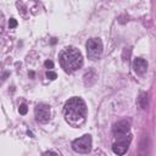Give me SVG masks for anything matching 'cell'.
<instances>
[{
	"mask_svg": "<svg viewBox=\"0 0 156 156\" xmlns=\"http://www.w3.org/2000/svg\"><path fill=\"white\" fill-rule=\"evenodd\" d=\"M87 105L83 99L73 96L66 101L63 106V116L72 127H79L84 123L87 117Z\"/></svg>",
	"mask_w": 156,
	"mask_h": 156,
	"instance_id": "obj_1",
	"label": "cell"
},
{
	"mask_svg": "<svg viewBox=\"0 0 156 156\" xmlns=\"http://www.w3.org/2000/svg\"><path fill=\"white\" fill-rule=\"evenodd\" d=\"M58 61L61 67L65 72L72 73L77 69H79L83 66V56L78 49L74 46H67L65 48L58 56Z\"/></svg>",
	"mask_w": 156,
	"mask_h": 156,
	"instance_id": "obj_2",
	"label": "cell"
},
{
	"mask_svg": "<svg viewBox=\"0 0 156 156\" xmlns=\"http://www.w3.org/2000/svg\"><path fill=\"white\" fill-rule=\"evenodd\" d=\"M87 55L90 60H98L102 54V41L100 38H90L87 44Z\"/></svg>",
	"mask_w": 156,
	"mask_h": 156,
	"instance_id": "obj_3",
	"label": "cell"
},
{
	"mask_svg": "<svg viewBox=\"0 0 156 156\" xmlns=\"http://www.w3.org/2000/svg\"><path fill=\"white\" fill-rule=\"evenodd\" d=\"M27 110H28V108H27V106H26L24 104L20 106V113H21V115H26V113H27Z\"/></svg>",
	"mask_w": 156,
	"mask_h": 156,
	"instance_id": "obj_11",
	"label": "cell"
},
{
	"mask_svg": "<svg viewBox=\"0 0 156 156\" xmlns=\"http://www.w3.org/2000/svg\"><path fill=\"white\" fill-rule=\"evenodd\" d=\"M133 68L138 74H144L147 69V62L141 57H136L133 61Z\"/></svg>",
	"mask_w": 156,
	"mask_h": 156,
	"instance_id": "obj_8",
	"label": "cell"
},
{
	"mask_svg": "<svg viewBox=\"0 0 156 156\" xmlns=\"http://www.w3.org/2000/svg\"><path fill=\"white\" fill-rule=\"evenodd\" d=\"M46 77L49 78V79H51V80H54L56 77H57V74L55 73V72H52V71H49L48 73H46Z\"/></svg>",
	"mask_w": 156,
	"mask_h": 156,
	"instance_id": "obj_10",
	"label": "cell"
},
{
	"mask_svg": "<svg viewBox=\"0 0 156 156\" xmlns=\"http://www.w3.org/2000/svg\"><path fill=\"white\" fill-rule=\"evenodd\" d=\"M9 26H10V28H15V27L17 26L16 20H15V18H11V20H10V22H9Z\"/></svg>",
	"mask_w": 156,
	"mask_h": 156,
	"instance_id": "obj_12",
	"label": "cell"
},
{
	"mask_svg": "<svg viewBox=\"0 0 156 156\" xmlns=\"http://www.w3.org/2000/svg\"><path fill=\"white\" fill-rule=\"evenodd\" d=\"M129 128H130L129 121L122 119V121H119V122H117V123H115L112 126V133H113V135L116 138H118V136L128 134L129 133Z\"/></svg>",
	"mask_w": 156,
	"mask_h": 156,
	"instance_id": "obj_7",
	"label": "cell"
},
{
	"mask_svg": "<svg viewBox=\"0 0 156 156\" xmlns=\"http://www.w3.org/2000/svg\"><path fill=\"white\" fill-rule=\"evenodd\" d=\"M91 144H93L91 136L89 134H84L80 138L72 141V149L79 154H88L91 150Z\"/></svg>",
	"mask_w": 156,
	"mask_h": 156,
	"instance_id": "obj_4",
	"label": "cell"
},
{
	"mask_svg": "<svg viewBox=\"0 0 156 156\" xmlns=\"http://www.w3.org/2000/svg\"><path fill=\"white\" fill-rule=\"evenodd\" d=\"M130 141H132V134L130 133L116 138V141L112 145V151L116 155H124L129 147Z\"/></svg>",
	"mask_w": 156,
	"mask_h": 156,
	"instance_id": "obj_5",
	"label": "cell"
},
{
	"mask_svg": "<svg viewBox=\"0 0 156 156\" xmlns=\"http://www.w3.org/2000/svg\"><path fill=\"white\" fill-rule=\"evenodd\" d=\"M34 115H35V118H37L38 122L46 123L50 119V116H51L50 106L46 105V104H39V105H37L35 108H34Z\"/></svg>",
	"mask_w": 156,
	"mask_h": 156,
	"instance_id": "obj_6",
	"label": "cell"
},
{
	"mask_svg": "<svg viewBox=\"0 0 156 156\" xmlns=\"http://www.w3.org/2000/svg\"><path fill=\"white\" fill-rule=\"evenodd\" d=\"M45 67H46V68H52V67H54V62L50 61V60L45 61Z\"/></svg>",
	"mask_w": 156,
	"mask_h": 156,
	"instance_id": "obj_13",
	"label": "cell"
},
{
	"mask_svg": "<svg viewBox=\"0 0 156 156\" xmlns=\"http://www.w3.org/2000/svg\"><path fill=\"white\" fill-rule=\"evenodd\" d=\"M139 104H140V106H141L143 108H145V107H146V105H147V96H146V94H145V93H141V94H140Z\"/></svg>",
	"mask_w": 156,
	"mask_h": 156,
	"instance_id": "obj_9",
	"label": "cell"
}]
</instances>
